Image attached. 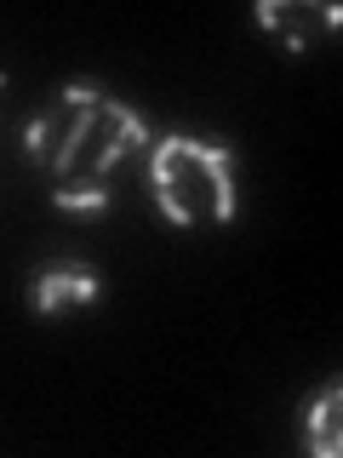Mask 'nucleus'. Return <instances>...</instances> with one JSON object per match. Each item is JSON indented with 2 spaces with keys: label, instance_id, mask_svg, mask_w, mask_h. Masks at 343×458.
<instances>
[{
  "label": "nucleus",
  "instance_id": "obj_1",
  "mask_svg": "<svg viewBox=\"0 0 343 458\" xmlns=\"http://www.w3.org/2000/svg\"><path fill=\"white\" fill-rule=\"evenodd\" d=\"M149 183L155 200L172 224L200 229V224H229L235 218V155L200 138H155L149 149Z\"/></svg>",
  "mask_w": 343,
  "mask_h": 458
},
{
  "label": "nucleus",
  "instance_id": "obj_2",
  "mask_svg": "<svg viewBox=\"0 0 343 458\" xmlns=\"http://www.w3.org/2000/svg\"><path fill=\"white\" fill-rule=\"evenodd\" d=\"M97 104H104V92L97 86H63V98L46 109V114H35L29 121V138H23V149L35 155V161H52L57 178H69V172L80 166V149H86V132H92V114Z\"/></svg>",
  "mask_w": 343,
  "mask_h": 458
},
{
  "label": "nucleus",
  "instance_id": "obj_3",
  "mask_svg": "<svg viewBox=\"0 0 343 458\" xmlns=\"http://www.w3.org/2000/svg\"><path fill=\"white\" fill-rule=\"evenodd\" d=\"M143 138H149L143 114L126 109V104H114V98H104V104H97V114H92V132H86V149H80V166H75V172L104 178L114 161H126L132 149H143Z\"/></svg>",
  "mask_w": 343,
  "mask_h": 458
},
{
  "label": "nucleus",
  "instance_id": "obj_4",
  "mask_svg": "<svg viewBox=\"0 0 343 458\" xmlns=\"http://www.w3.org/2000/svg\"><path fill=\"white\" fill-rule=\"evenodd\" d=\"M97 293H104V281H97L92 264H46L29 281V304L46 315V321L63 315V310H75V304H92Z\"/></svg>",
  "mask_w": 343,
  "mask_h": 458
},
{
  "label": "nucleus",
  "instance_id": "obj_5",
  "mask_svg": "<svg viewBox=\"0 0 343 458\" xmlns=\"http://www.w3.org/2000/svg\"><path fill=\"white\" fill-rule=\"evenodd\" d=\"M338 18H343L338 6H286V0H264V6H257V23L280 29L286 52H309V35L314 29H332Z\"/></svg>",
  "mask_w": 343,
  "mask_h": 458
},
{
  "label": "nucleus",
  "instance_id": "obj_6",
  "mask_svg": "<svg viewBox=\"0 0 343 458\" xmlns=\"http://www.w3.org/2000/svg\"><path fill=\"white\" fill-rule=\"evenodd\" d=\"M304 447L314 458H338L343 453V384L326 378V390L309 401L304 412Z\"/></svg>",
  "mask_w": 343,
  "mask_h": 458
},
{
  "label": "nucleus",
  "instance_id": "obj_7",
  "mask_svg": "<svg viewBox=\"0 0 343 458\" xmlns=\"http://www.w3.org/2000/svg\"><path fill=\"white\" fill-rule=\"evenodd\" d=\"M52 207H63V212H104L109 195L97 190V183H63V190H52Z\"/></svg>",
  "mask_w": 343,
  "mask_h": 458
}]
</instances>
